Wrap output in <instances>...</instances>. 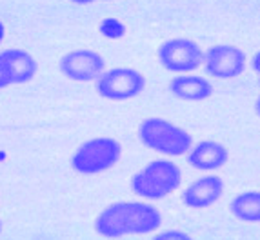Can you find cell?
Masks as SVG:
<instances>
[{
  "mask_svg": "<svg viewBox=\"0 0 260 240\" xmlns=\"http://www.w3.org/2000/svg\"><path fill=\"white\" fill-rule=\"evenodd\" d=\"M0 235H2V222H0Z\"/></svg>",
  "mask_w": 260,
  "mask_h": 240,
  "instance_id": "obj_21",
  "label": "cell"
},
{
  "mask_svg": "<svg viewBox=\"0 0 260 240\" xmlns=\"http://www.w3.org/2000/svg\"><path fill=\"white\" fill-rule=\"evenodd\" d=\"M4 35H6V29H4V24L0 22V42L4 40Z\"/></svg>",
  "mask_w": 260,
  "mask_h": 240,
  "instance_id": "obj_19",
  "label": "cell"
},
{
  "mask_svg": "<svg viewBox=\"0 0 260 240\" xmlns=\"http://www.w3.org/2000/svg\"><path fill=\"white\" fill-rule=\"evenodd\" d=\"M230 153L220 142L215 140H202L199 144L191 146L187 151V164L200 171H213L225 166Z\"/></svg>",
  "mask_w": 260,
  "mask_h": 240,
  "instance_id": "obj_10",
  "label": "cell"
},
{
  "mask_svg": "<svg viewBox=\"0 0 260 240\" xmlns=\"http://www.w3.org/2000/svg\"><path fill=\"white\" fill-rule=\"evenodd\" d=\"M58 70L66 79L75 82H91L106 70L104 58L91 49H75L66 53L58 62Z\"/></svg>",
  "mask_w": 260,
  "mask_h": 240,
  "instance_id": "obj_8",
  "label": "cell"
},
{
  "mask_svg": "<svg viewBox=\"0 0 260 240\" xmlns=\"http://www.w3.org/2000/svg\"><path fill=\"white\" fill-rule=\"evenodd\" d=\"M169 91L180 100L202 102L213 95V86L208 79L199 77V75L177 73V77L169 82Z\"/></svg>",
  "mask_w": 260,
  "mask_h": 240,
  "instance_id": "obj_11",
  "label": "cell"
},
{
  "mask_svg": "<svg viewBox=\"0 0 260 240\" xmlns=\"http://www.w3.org/2000/svg\"><path fill=\"white\" fill-rule=\"evenodd\" d=\"M70 2H73V4H77V6H87V4H91V2H95V0H70Z\"/></svg>",
  "mask_w": 260,
  "mask_h": 240,
  "instance_id": "obj_18",
  "label": "cell"
},
{
  "mask_svg": "<svg viewBox=\"0 0 260 240\" xmlns=\"http://www.w3.org/2000/svg\"><path fill=\"white\" fill-rule=\"evenodd\" d=\"M156 240H169V238H187V233L184 231H164L160 233V235H156L155 236Z\"/></svg>",
  "mask_w": 260,
  "mask_h": 240,
  "instance_id": "obj_16",
  "label": "cell"
},
{
  "mask_svg": "<svg viewBox=\"0 0 260 240\" xmlns=\"http://www.w3.org/2000/svg\"><path fill=\"white\" fill-rule=\"evenodd\" d=\"M180 184H182V171L175 162L153 160L139 173L133 175L131 191L148 200H160L177 191Z\"/></svg>",
  "mask_w": 260,
  "mask_h": 240,
  "instance_id": "obj_3",
  "label": "cell"
},
{
  "mask_svg": "<svg viewBox=\"0 0 260 240\" xmlns=\"http://www.w3.org/2000/svg\"><path fill=\"white\" fill-rule=\"evenodd\" d=\"M222 193H224V180L217 175H208V177H200L187 186L182 200L193 210H204L215 204L222 196Z\"/></svg>",
  "mask_w": 260,
  "mask_h": 240,
  "instance_id": "obj_9",
  "label": "cell"
},
{
  "mask_svg": "<svg viewBox=\"0 0 260 240\" xmlns=\"http://www.w3.org/2000/svg\"><path fill=\"white\" fill-rule=\"evenodd\" d=\"M158 60L171 73H191L202 65L204 49L191 39H169L158 48Z\"/></svg>",
  "mask_w": 260,
  "mask_h": 240,
  "instance_id": "obj_6",
  "label": "cell"
},
{
  "mask_svg": "<svg viewBox=\"0 0 260 240\" xmlns=\"http://www.w3.org/2000/svg\"><path fill=\"white\" fill-rule=\"evenodd\" d=\"M11 84V75H9L8 64L4 62V58L0 57V89H4Z\"/></svg>",
  "mask_w": 260,
  "mask_h": 240,
  "instance_id": "obj_15",
  "label": "cell"
},
{
  "mask_svg": "<svg viewBox=\"0 0 260 240\" xmlns=\"http://www.w3.org/2000/svg\"><path fill=\"white\" fill-rule=\"evenodd\" d=\"M246 53L240 48L231 44H217L204 51L202 64L209 77L230 80L242 75V71L246 70Z\"/></svg>",
  "mask_w": 260,
  "mask_h": 240,
  "instance_id": "obj_7",
  "label": "cell"
},
{
  "mask_svg": "<svg viewBox=\"0 0 260 240\" xmlns=\"http://www.w3.org/2000/svg\"><path fill=\"white\" fill-rule=\"evenodd\" d=\"M162 224L158 208L148 202H115L99 213L95 229L106 238L129 235H149Z\"/></svg>",
  "mask_w": 260,
  "mask_h": 240,
  "instance_id": "obj_1",
  "label": "cell"
},
{
  "mask_svg": "<svg viewBox=\"0 0 260 240\" xmlns=\"http://www.w3.org/2000/svg\"><path fill=\"white\" fill-rule=\"evenodd\" d=\"M255 111H256V115L260 117V96L256 98V102H255Z\"/></svg>",
  "mask_w": 260,
  "mask_h": 240,
  "instance_id": "obj_20",
  "label": "cell"
},
{
  "mask_svg": "<svg viewBox=\"0 0 260 240\" xmlns=\"http://www.w3.org/2000/svg\"><path fill=\"white\" fill-rule=\"evenodd\" d=\"M122 146L111 136H95L86 140L71 157V167L78 175H99L117 166Z\"/></svg>",
  "mask_w": 260,
  "mask_h": 240,
  "instance_id": "obj_4",
  "label": "cell"
},
{
  "mask_svg": "<svg viewBox=\"0 0 260 240\" xmlns=\"http://www.w3.org/2000/svg\"><path fill=\"white\" fill-rule=\"evenodd\" d=\"M258 75H260V73H258Z\"/></svg>",
  "mask_w": 260,
  "mask_h": 240,
  "instance_id": "obj_22",
  "label": "cell"
},
{
  "mask_svg": "<svg viewBox=\"0 0 260 240\" xmlns=\"http://www.w3.org/2000/svg\"><path fill=\"white\" fill-rule=\"evenodd\" d=\"M231 215L247 224L260 222V191H244L233 196L230 204Z\"/></svg>",
  "mask_w": 260,
  "mask_h": 240,
  "instance_id": "obj_13",
  "label": "cell"
},
{
  "mask_svg": "<svg viewBox=\"0 0 260 240\" xmlns=\"http://www.w3.org/2000/svg\"><path fill=\"white\" fill-rule=\"evenodd\" d=\"M100 31L104 33L106 37H111V39H117V37H122L124 33V27H122L120 22H117L115 18H106L100 26Z\"/></svg>",
  "mask_w": 260,
  "mask_h": 240,
  "instance_id": "obj_14",
  "label": "cell"
},
{
  "mask_svg": "<svg viewBox=\"0 0 260 240\" xmlns=\"http://www.w3.org/2000/svg\"><path fill=\"white\" fill-rule=\"evenodd\" d=\"M251 67L256 71V73H260V51L256 53L255 57H253V60H251Z\"/></svg>",
  "mask_w": 260,
  "mask_h": 240,
  "instance_id": "obj_17",
  "label": "cell"
},
{
  "mask_svg": "<svg viewBox=\"0 0 260 240\" xmlns=\"http://www.w3.org/2000/svg\"><path fill=\"white\" fill-rule=\"evenodd\" d=\"M139 139L151 151L178 157L186 155L193 146V136L184 127L160 117H149L139 126Z\"/></svg>",
  "mask_w": 260,
  "mask_h": 240,
  "instance_id": "obj_2",
  "label": "cell"
},
{
  "mask_svg": "<svg viewBox=\"0 0 260 240\" xmlns=\"http://www.w3.org/2000/svg\"><path fill=\"white\" fill-rule=\"evenodd\" d=\"M146 87V79L133 67H111L104 70L96 79V91L102 98L113 102L129 100L139 96Z\"/></svg>",
  "mask_w": 260,
  "mask_h": 240,
  "instance_id": "obj_5",
  "label": "cell"
},
{
  "mask_svg": "<svg viewBox=\"0 0 260 240\" xmlns=\"http://www.w3.org/2000/svg\"><path fill=\"white\" fill-rule=\"evenodd\" d=\"M0 57L8 64L11 84H26L29 82L39 71V64L29 53L18 48H9L0 51Z\"/></svg>",
  "mask_w": 260,
  "mask_h": 240,
  "instance_id": "obj_12",
  "label": "cell"
}]
</instances>
